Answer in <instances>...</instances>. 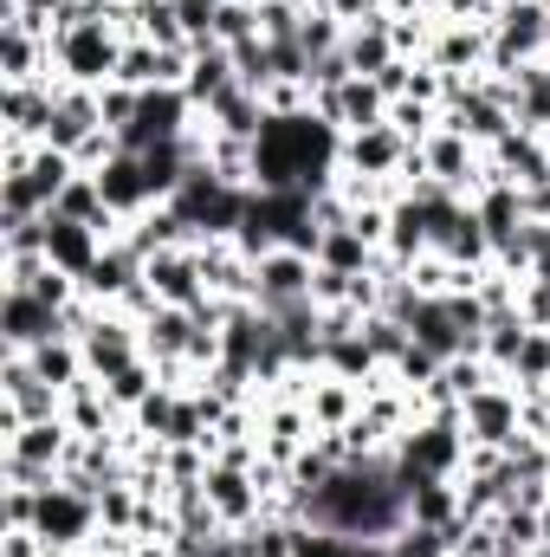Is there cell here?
Wrapping results in <instances>:
<instances>
[{
	"mask_svg": "<svg viewBox=\"0 0 550 557\" xmlns=\"http://www.w3.org/2000/svg\"><path fill=\"white\" fill-rule=\"evenodd\" d=\"M304 525H324V532H343V539H396L409 525V486H402L396 454L343 460L304 499Z\"/></svg>",
	"mask_w": 550,
	"mask_h": 557,
	"instance_id": "1",
	"label": "cell"
},
{
	"mask_svg": "<svg viewBox=\"0 0 550 557\" xmlns=\"http://www.w3.org/2000/svg\"><path fill=\"white\" fill-rule=\"evenodd\" d=\"M117 59H124V26L117 20H85V26L52 39V65H59L65 85L104 91V85H117Z\"/></svg>",
	"mask_w": 550,
	"mask_h": 557,
	"instance_id": "2",
	"label": "cell"
},
{
	"mask_svg": "<svg viewBox=\"0 0 550 557\" xmlns=\"http://www.w3.org/2000/svg\"><path fill=\"white\" fill-rule=\"evenodd\" d=\"M175 208H182V221L208 240V234H240V221H247V208H253V188H234V182H221L208 162H195L188 169V182L175 188Z\"/></svg>",
	"mask_w": 550,
	"mask_h": 557,
	"instance_id": "3",
	"label": "cell"
},
{
	"mask_svg": "<svg viewBox=\"0 0 550 557\" xmlns=\"http://www.w3.org/2000/svg\"><path fill=\"white\" fill-rule=\"evenodd\" d=\"M545 59H550V7L545 0H525V7H512V13L492 20V59H486V72L518 78L525 65H545Z\"/></svg>",
	"mask_w": 550,
	"mask_h": 557,
	"instance_id": "4",
	"label": "cell"
},
{
	"mask_svg": "<svg viewBox=\"0 0 550 557\" xmlns=\"http://www.w3.org/2000/svg\"><path fill=\"white\" fill-rule=\"evenodd\" d=\"M33 532L46 539V552H85L91 539H98V499L91 493H78V486H65V480H52V486H39V519H33Z\"/></svg>",
	"mask_w": 550,
	"mask_h": 557,
	"instance_id": "5",
	"label": "cell"
},
{
	"mask_svg": "<svg viewBox=\"0 0 550 557\" xmlns=\"http://www.w3.org/2000/svg\"><path fill=\"white\" fill-rule=\"evenodd\" d=\"M460 428H466V447H512L525 434V396H518V383L505 376V383L479 389L473 403H460Z\"/></svg>",
	"mask_w": 550,
	"mask_h": 557,
	"instance_id": "6",
	"label": "cell"
},
{
	"mask_svg": "<svg viewBox=\"0 0 550 557\" xmlns=\"http://www.w3.org/2000/svg\"><path fill=\"white\" fill-rule=\"evenodd\" d=\"M78 350H85V370L91 376H111V370H124V363L142 357V324L130 311H117V305H98V318L85 324Z\"/></svg>",
	"mask_w": 550,
	"mask_h": 557,
	"instance_id": "7",
	"label": "cell"
},
{
	"mask_svg": "<svg viewBox=\"0 0 550 557\" xmlns=\"http://www.w3.org/2000/svg\"><path fill=\"white\" fill-rule=\"evenodd\" d=\"M311 111H317L324 124H337L343 137H357V131L389 124V91H383L376 78H343V85H330V91H311Z\"/></svg>",
	"mask_w": 550,
	"mask_h": 557,
	"instance_id": "8",
	"label": "cell"
},
{
	"mask_svg": "<svg viewBox=\"0 0 550 557\" xmlns=\"http://www.w3.org/2000/svg\"><path fill=\"white\" fill-rule=\"evenodd\" d=\"M201 486H208V506H214V519H221L227 532H247V525L266 519V506H273L266 486L253 480V467H227V460H214Z\"/></svg>",
	"mask_w": 550,
	"mask_h": 557,
	"instance_id": "9",
	"label": "cell"
},
{
	"mask_svg": "<svg viewBox=\"0 0 550 557\" xmlns=\"http://www.w3.org/2000/svg\"><path fill=\"white\" fill-rule=\"evenodd\" d=\"M195 104H188V91L182 85H155V91H142V111L137 124L124 131V149H155V143H175L195 131Z\"/></svg>",
	"mask_w": 550,
	"mask_h": 557,
	"instance_id": "10",
	"label": "cell"
},
{
	"mask_svg": "<svg viewBox=\"0 0 550 557\" xmlns=\"http://www.w3.org/2000/svg\"><path fill=\"white\" fill-rule=\"evenodd\" d=\"M421 162H427V182H440V188H453V195H466V201H473V188H479V175H486V149L466 143L460 131H447V124L421 143Z\"/></svg>",
	"mask_w": 550,
	"mask_h": 557,
	"instance_id": "11",
	"label": "cell"
},
{
	"mask_svg": "<svg viewBox=\"0 0 550 557\" xmlns=\"http://www.w3.org/2000/svg\"><path fill=\"white\" fill-rule=\"evenodd\" d=\"M311 278H317V260L304 247H273L260 260V292L253 305L260 311H291V305H311Z\"/></svg>",
	"mask_w": 550,
	"mask_h": 557,
	"instance_id": "12",
	"label": "cell"
},
{
	"mask_svg": "<svg viewBox=\"0 0 550 557\" xmlns=\"http://www.w3.org/2000/svg\"><path fill=\"white\" fill-rule=\"evenodd\" d=\"M492 59V26H473V20H434V39H427V65L453 72V78H479Z\"/></svg>",
	"mask_w": 550,
	"mask_h": 557,
	"instance_id": "13",
	"label": "cell"
},
{
	"mask_svg": "<svg viewBox=\"0 0 550 557\" xmlns=\"http://www.w3.org/2000/svg\"><path fill=\"white\" fill-rule=\"evenodd\" d=\"M142 278H149V292H155L162 305H182V311L208 305V278H201V260H195V247H168V253L142 260Z\"/></svg>",
	"mask_w": 550,
	"mask_h": 557,
	"instance_id": "14",
	"label": "cell"
},
{
	"mask_svg": "<svg viewBox=\"0 0 550 557\" xmlns=\"http://www.w3.org/2000/svg\"><path fill=\"white\" fill-rule=\"evenodd\" d=\"M52 337H65L52 305H39L33 292H0V350H39Z\"/></svg>",
	"mask_w": 550,
	"mask_h": 557,
	"instance_id": "15",
	"label": "cell"
},
{
	"mask_svg": "<svg viewBox=\"0 0 550 557\" xmlns=\"http://www.w3.org/2000/svg\"><path fill=\"white\" fill-rule=\"evenodd\" d=\"M59 91L65 85H0V131L26 143H46L52 131V111H59Z\"/></svg>",
	"mask_w": 550,
	"mask_h": 557,
	"instance_id": "16",
	"label": "cell"
},
{
	"mask_svg": "<svg viewBox=\"0 0 550 557\" xmlns=\"http://www.w3.org/2000/svg\"><path fill=\"white\" fill-rule=\"evenodd\" d=\"M98 188H104V201H111L117 221H137V214L155 208V188H149V169H142L137 149H117V156L98 169Z\"/></svg>",
	"mask_w": 550,
	"mask_h": 557,
	"instance_id": "17",
	"label": "cell"
},
{
	"mask_svg": "<svg viewBox=\"0 0 550 557\" xmlns=\"http://www.w3.org/2000/svg\"><path fill=\"white\" fill-rule=\"evenodd\" d=\"M486 162L499 169V182H518V188H545L550 182V143L538 131H512L486 149Z\"/></svg>",
	"mask_w": 550,
	"mask_h": 557,
	"instance_id": "18",
	"label": "cell"
},
{
	"mask_svg": "<svg viewBox=\"0 0 550 557\" xmlns=\"http://www.w3.org/2000/svg\"><path fill=\"white\" fill-rule=\"evenodd\" d=\"M111 240L98 234V227H85V221H65V214H46V260L59 267V273L85 278L98 267V253H104Z\"/></svg>",
	"mask_w": 550,
	"mask_h": 557,
	"instance_id": "19",
	"label": "cell"
},
{
	"mask_svg": "<svg viewBox=\"0 0 550 557\" xmlns=\"http://www.w3.org/2000/svg\"><path fill=\"white\" fill-rule=\"evenodd\" d=\"M78 285H85V298H98V305H124L142 285V253L130 240H111V247L98 253V267L78 278Z\"/></svg>",
	"mask_w": 550,
	"mask_h": 557,
	"instance_id": "20",
	"label": "cell"
},
{
	"mask_svg": "<svg viewBox=\"0 0 550 557\" xmlns=\"http://www.w3.org/2000/svg\"><path fill=\"white\" fill-rule=\"evenodd\" d=\"M304 409H311V421H317V434H337V428H350V421L363 416V383L317 370L311 389H304Z\"/></svg>",
	"mask_w": 550,
	"mask_h": 557,
	"instance_id": "21",
	"label": "cell"
},
{
	"mask_svg": "<svg viewBox=\"0 0 550 557\" xmlns=\"http://www.w3.org/2000/svg\"><path fill=\"white\" fill-rule=\"evenodd\" d=\"M65 421H72V434H78V441H104V434H117L130 416L111 403V389H104L98 376H85L78 389H65Z\"/></svg>",
	"mask_w": 550,
	"mask_h": 557,
	"instance_id": "22",
	"label": "cell"
},
{
	"mask_svg": "<svg viewBox=\"0 0 550 557\" xmlns=\"http://www.w3.org/2000/svg\"><path fill=\"white\" fill-rule=\"evenodd\" d=\"M240 85V72H234V52L221 46V39H201L195 46V59H188V78H182V91H188V104L195 111H208L221 91H234Z\"/></svg>",
	"mask_w": 550,
	"mask_h": 557,
	"instance_id": "23",
	"label": "cell"
},
{
	"mask_svg": "<svg viewBox=\"0 0 550 557\" xmlns=\"http://www.w3.org/2000/svg\"><path fill=\"white\" fill-rule=\"evenodd\" d=\"M473 214H479V227H486L492 253H499L505 240H518V227L532 221V214H525V188H518V182H486V188L473 195Z\"/></svg>",
	"mask_w": 550,
	"mask_h": 557,
	"instance_id": "24",
	"label": "cell"
},
{
	"mask_svg": "<svg viewBox=\"0 0 550 557\" xmlns=\"http://www.w3.org/2000/svg\"><path fill=\"white\" fill-rule=\"evenodd\" d=\"M124 240L137 247L142 260H155V253H168V247H195L201 234L182 221V208L175 201H155L149 214H137V221H124Z\"/></svg>",
	"mask_w": 550,
	"mask_h": 557,
	"instance_id": "25",
	"label": "cell"
},
{
	"mask_svg": "<svg viewBox=\"0 0 550 557\" xmlns=\"http://www.w3.org/2000/svg\"><path fill=\"white\" fill-rule=\"evenodd\" d=\"M414 143L402 131H389V124H376V131H357V137H343V169H357V175H396L402 162H409Z\"/></svg>",
	"mask_w": 550,
	"mask_h": 557,
	"instance_id": "26",
	"label": "cell"
},
{
	"mask_svg": "<svg viewBox=\"0 0 550 557\" xmlns=\"http://www.w3.org/2000/svg\"><path fill=\"white\" fill-rule=\"evenodd\" d=\"M188 344H195V311L155 305V311L142 318V357H149V363H188Z\"/></svg>",
	"mask_w": 550,
	"mask_h": 557,
	"instance_id": "27",
	"label": "cell"
},
{
	"mask_svg": "<svg viewBox=\"0 0 550 557\" xmlns=\"http://www.w3.org/2000/svg\"><path fill=\"white\" fill-rule=\"evenodd\" d=\"M91 131H104L98 91H91V85H65V91H59V111H52V131H46V143L72 156V149H78V143L91 137Z\"/></svg>",
	"mask_w": 550,
	"mask_h": 557,
	"instance_id": "28",
	"label": "cell"
},
{
	"mask_svg": "<svg viewBox=\"0 0 550 557\" xmlns=\"http://www.w3.org/2000/svg\"><path fill=\"white\" fill-rule=\"evenodd\" d=\"M343 59H350V72H357V78H376V72H389V65H396L389 13H370V20H357V26L343 33Z\"/></svg>",
	"mask_w": 550,
	"mask_h": 557,
	"instance_id": "29",
	"label": "cell"
},
{
	"mask_svg": "<svg viewBox=\"0 0 550 557\" xmlns=\"http://www.w3.org/2000/svg\"><path fill=\"white\" fill-rule=\"evenodd\" d=\"M214 131H227V137H247L260 143V131H266V98L253 91V85H234V91H221L208 111H201Z\"/></svg>",
	"mask_w": 550,
	"mask_h": 557,
	"instance_id": "30",
	"label": "cell"
},
{
	"mask_svg": "<svg viewBox=\"0 0 550 557\" xmlns=\"http://www.w3.org/2000/svg\"><path fill=\"white\" fill-rule=\"evenodd\" d=\"M409 486V519L414 525H440V532H453L460 525V480H402Z\"/></svg>",
	"mask_w": 550,
	"mask_h": 557,
	"instance_id": "31",
	"label": "cell"
},
{
	"mask_svg": "<svg viewBox=\"0 0 550 557\" xmlns=\"http://www.w3.org/2000/svg\"><path fill=\"white\" fill-rule=\"evenodd\" d=\"M409 331H414V344H421V350H434L440 363H447V357H460V350H473V344H466V331L447 318V305H440V298H421V305H414Z\"/></svg>",
	"mask_w": 550,
	"mask_h": 557,
	"instance_id": "32",
	"label": "cell"
},
{
	"mask_svg": "<svg viewBox=\"0 0 550 557\" xmlns=\"http://www.w3.org/2000/svg\"><path fill=\"white\" fill-rule=\"evenodd\" d=\"M525 337H532L525 311H492V318H486V337H479V357H486L499 376H512V370H518V350H525Z\"/></svg>",
	"mask_w": 550,
	"mask_h": 557,
	"instance_id": "33",
	"label": "cell"
},
{
	"mask_svg": "<svg viewBox=\"0 0 550 557\" xmlns=\"http://www.w3.org/2000/svg\"><path fill=\"white\" fill-rule=\"evenodd\" d=\"M376 260H383V253H376L357 227H324V234H317V267H330V273H350V278L376 273Z\"/></svg>",
	"mask_w": 550,
	"mask_h": 557,
	"instance_id": "34",
	"label": "cell"
},
{
	"mask_svg": "<svg viewBox=\"0 0 550 557\" xmlns=\"http://www.w3.org/2000/svg\"><path fill=\"white\" fill-rule=\"evenodd\" d=\"M383 253H389V260H396L402 273H409V267L421 260V253H434V234H427V214H421L414 201H396V208H389V247H383Z\"/></svg>",
	"mask_w": 550,
	"mask_h": 557,
	"instance_id": "35",
	"label": "cell"
},
{
	"mask_svg": "<svg viewBox=\"0 0 550 557\" xmlns=\"http://www.w3.org/2000/svg\"><path fill=\"white\" fill-rule=\"evenodd\" d=\"M33 357V370L65 396V389H78L91 370H85V350H78V337H52V344H39V350H26Z\"/></svg>",
	"mask_w": 550,
	"mask_h": 557,
	"instance_id": "36",
	"label": "cell"
},
{
	"mask_svg": "<svg viewBox=\"0 0 550 557\" xmlns=\"http://www.w3.org/2000/svg\"><path fill=\"white\" fill-rule=\"evenodd\" d=\"M221 182H234V188H253V143L247 137H227V131H214L208 124V156H201Z\"/></svg>",
	"mask_w": 550,
	"mask_h": 557,
	"instance_id": "37",
	"label": "cell"
},
{
	"mask_svg": "<svg viewBox=\"0 0 550 557\" xmlns=\"http://www.w3.org/2000/svg\"><path fill=\"white\" fill-rule=\"evenodd\" d=\"M98 383L111 389V403H117L124 416H137L142 403H149V396L162 389V376H155V363H149V357H137V363H124V370H111V376H98Z\"/></svg>",
	"mask_w": 550,
	"mask_h": 557,
	"instance_id": "38",
	"label": "cell"
},
{
	"mask_svg": "<svg viewBox=\"0 0 550 557\" xmlns=\"http://www.w3.org/2000/svg\"><path fill=\"white\" fill-rule=\"evenodd\" d=\"M343 20L330 13V7H304V20H298V46H304V59L317 65V59H330V52H343Z\"/></svg>",
	"mask_w": 550,
	"mask_h": 557,
	"instance_id": "39",
	"label": "cell"
},
{
	"mask_svg": "<svg viewBox=\"0 0 550 557\" xmlns=\"http://www.w3.org/2000/svg\"><path fill=\"white\" fill-rule=\"evenodd\" d=\"M363 344H370V350H376V363L389 370V363L414 344V331L396 318V311H370V318H363Z\"/></svg>",
	"mask_w": 550,
	"mask_h": 557,
	"instance_id": "40",
	"label": "cell"
},
{
	"mask_svg": "<svg viewBox=\"0 0 550 557\" xmlns=\"http://www.w3.org/2000/svg\"><path fill=\"white\" fill-rule=\"evenodd\" d=\"M137 506H142V493L130 480L104 486V493H98V532H137Z\"/></svg>",
	"mask_w": 550,
	"mask_h": 557,
	"instance_id": "41",
	"label": "cell"
},
{
	"mask_svg": "<svg viewBox=\"0 0 550 557\" xmlns=\"http://www.w3.org/2000/svg\"><path fill=\"white\" fill-rule=\"evenodd\" d=\"M389 131H402L409 143H427L440 131V104H421V98H389Z\"/></svg>",
	"mask_w": 550,
	"mask_h": 557,
	"instance_id": "42",
	"label": "cell"
},
{
	"mask_svg": "<svg viewBox=\"0 0 550 557\" xmlns=\"http://www.w3.org/2000/svg\"><path fill=\"white\" fill-rule=\"evenodd\" d=\"M389 552L396 557H453V532H440V525H402L396 539H389Z\"/></svg>",
	"mask_w": 550,
	"mask_h": 557,
	"instance_id": "43",
	"label": "cell"
},
{
	"mask_svg": "<svg viewBox=\"0 0 550 557\" xmlns=\"http://www.w3.org/2000/svg\"><path fill=\"white\" fill-rule=\"evenodd\" d=\"M234 52V72H240V85H253V91H266L278 72H273V46L266 39H247V46H227Z\"/></svg>",
	"mask_w": 550,
	"mask_h": 557,
	"instance_id": "44",
	"label": "cell"
},
{
	"mask_svg": "<svg viewBox=\"0 0 550 557\" xmlns=\"http://www.w3.org/2000/svg\"><path fill=\"white\" fill-rule=\"evenodd\" d=\"M39 519V486H0V532H33Z\"/></svg>",
	"mask_w": 550,
	"mask_h": 557,
	"instance_id": "45",
	"label": "cell"
},
{
	"mask_svg": "<svg viewBox=\"0 0 550 557\" xmlns=\"http://www.w3.org/2000/svg\"><path fill=\"white\" fill-rule=\"evenodd\" d=\"M98 111H104V131H130L137 124V111H142V91H130V85H104L98 91Z\"/></svg>",
	"mask_w": 550,
	"mask_h": 557,
	"instance_id": "46",
	"label": "cell"
},
{
	"mask_svg": "<svg viewBox=\"0 0 550 557\" xmlns=\"http://www.w3.org/2000/svg\"><path fill=\"white\" fill-rule=\"evenodd\" d=\"M117 149H124V137H117V131H91V137L72 149V162H78L85 175H98V169H104V162H111Z\"/></svg>",
	"mask_w": 550,
	"mask_h": 557,
	"instance_id": "47",
	"label": "cell"
},
{
	"mask_svg": "<svg viewBox=\"0 0 550 557\" xmlns=\"http://www.w3.org/2000/svg\"><path fill=\"white\" fill-rule=\"evenodd\" d=\"M298 557H357V539H343V532H324V525H304Z\"/></svg>",
	"mask_w": 550,
	"mask_h": 557,
	"instance_id": "48",
	"label": "cell"
},
{
	"mask_svg": "<svg viewBox=\"0 0 550 557\" xmlns=\"http://www.w3.org/2000/svg\"><path fill=\"white\" fill-rule=\"evenodd\" d=\"M518 311H525V324H532V331H550V285H545V278H525Z\"/></svg>",
	"mask_w": 550,
	"mask_h": 557,
	"instance_id": "49",
	"label": "cell"
},
{
	"mask_svg": "<svg viewBox=\"0 0 550 557\" xmlns=\"http://www.w3.org/2000/svg\"><path fill=\"white\" fill-rule=\"evenodd\" d=\"M434 13H440V20H473V26H492V20H499L492 0H434Z\"/></svg>",
	"mask_w": 550,
	"mask_h": 557,
	"instance_id": "50",
	"label": "cell"
},
{
	"mask_svg": "<svg viewBox=\"0 0 550 557\" xmlns=\"http://www.w3.org/2000/svg\"><path fill=\"white\" fill-rule=\"evenodd\" d=\"M350 227H357V234H363L376 253L389 247V208H357V214H350Z\"/></svg>",
	"mask_w": 550,
	"mask_h": 557,
	"instance_id": "51",
	"label": "cell"
},
{
	"mask_svg": "<svg viewBox=\"0 0 550 557\" xmlns=\"http://www.w3.org/2000/svg\"><path fill=\"white\" fill-rule=\"evenodd\" d=\"M0 557H52L39 532H0Z\"/></svg>",
	"mask_w": 550,
	"mask_h": 557,
	"instance_id": "52",
	"label": "cell"
},
{
	"mask_svg": "<svg viewBox=\"0 0 550 557\" xmlns=\"http://www.w3.org/2000/svg\"><path fill=\"white\" fill-rule=\"evenodd\" d=\"M343 26H357V20H370V13H389V0H324Z\"/></svg>",
	"mask_w": 550,
	"mask_h": 557,
	"instance_id": "53",
	"label": "cell"
},
{
	"mask_svg": "<svg viewBox=\"0 0 550 557\" xmlns=\"http://www.w3.org/2000/svg\"><path fill=\"white\" fill-rule=\"evenodd\" d=\"M357 557H396V552H389V539H357Z\"/></svg>",
	"mask_w": 550,
	"mask_h": 557,
	"instance_id": "54",
	"label": "cell"
},
{
	"mask_svg": "<svg viewBox=\"0 0 550 557\" xmlns=\"http://www.w3.org/2000/svg\"><path fill=\"white\" fill-rule=\"evenodd\" d=\"M59 557H98V552H91V545H85V552H59Z\"/></svg>",
	"mask_w": 550,
	"mask_h": 557,
	"instance_id": "55",
	"label": "cell"
},
{
	"mask_svg": "<svg viewBox=\"0 0 550 557\" xmlns=\"http://www.w3.org/2000/svg\"><path fill=\"white\" fill-rule=\"evenodd\" d=\"M545 552H550V506H545Z\"/></svg>",
	"mask_w": 550,
	"mask_h": 557,
	"instance_id": "56",
	"label": "cell"
},
{
	"mask_svg": "<svg viewBox=\"0 0 550 557\" xmlns=\"http://www.w3.org/2000/svg\"><path fill=\"white\" fill-rule=\"evenodd\" d=\"M532 557H550V552H532Z\"/></svg>",
	"mask_w": 550,
	"mask_h": 557,
	"instance_id": "57",
	"label": "cell"
},
{
	"mask_svg": "<svg viewBox=\"0 0 550 557\" xmlns=\"http://www.w3.org/2000/svg\"><path fill=\"white\" fill-rule=\"evenodd\" d=\"M545 486H550V473H545Z\"/></svg>",
	"mask_w": 550,
	"mask_h": 557,
	"instance_id": "58",
	"label": "cell"
},
{
	"mask_svg": "<svg viewBox=\"0 0 550 557\" xmlns=\"http://www.w3.org/2000/svg\"><path fill=\"white\" fill-rule=\"evenodd\" d=\"M545 143H550V131H545Z\"/></svg>",
	"mask_w": 550,
	"mask_h": 557,
	"instance_id": "59",
	"label": "cell"
}]
</instances>
